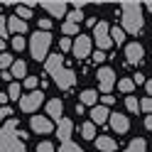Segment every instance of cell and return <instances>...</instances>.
<instances>
[{
  "mask_svg": "<svg viewBox=\"0 0 152 152\" xmlns=\"http://www.w3.org/2000/svg\"><path fill=\"white\" fill-rule=\"evenodd\" d=\"M12 49H17V52H22V49H25V39H22V34L12 39Z\"/></svg>",
  "mask_w": 152,
  "mask_h": 152,
  "instance_id": "1f68e13d",
  "label": "cell"
},
{
  "mask_svg": "<svg viewBox=\"0 0 152 152\" xmlns=\"http://www.w3.org/2000/svg\"><path fill=\"white\" fill-rule=\"evenodd\" d=\"M7 30H10L15 37H20V34H25L27 32V22L22 20V17H7Z\"/></svg>",
  "mask_w": 152,
  "mask_h": 152,
  "instance_id": "5bb4252c",
  "label": "cell"
},
{
  "mask_svg": "<svg viewBox=\"0 0 152 152\" xmlns=\"http://www.w3.org/2000/svg\"><path fill=\"white\" fill-rule=\"evenodd\" d=\"M96 147H98V152H115V150H118L115 140H113V137H106V135L96 137Z\"/></svg>",
  "mask_w": 152,
  "mask_h": 152,
  "instance_id": "9a60e30c",
  "label": "cell"
},
{
  "mask_svg": "<svg viewBox=\"0 0 152 152\" xmlns=\"http://www.w3.org/2000/svg\"><path fill=\"white\" fill-rule=\"evenodd\" d=\"M32 130H34V132H39V135H49V132L54 130V125H52V118L34 115V118H32Z\"/></svg>",
  "mask_w": 152,
  "mask_h": 152,
  "instance_id": "30bf717a",
  "label": "cell"
},
{
  "mask_svg": "<svg viewBox=\"0 0 152 152\" xmlns=\"http://www.w3.org/2000/svg\"><path fill=\"white\" fill-rule=\"evenodd\" d=\"M74 56L76 59H86V56L91 54V37H86V34H79L74 39Z\"/></svg>",
  "mask_w": 152,
  "mask_h": 152,
  "instance_id": "52a82bcc",
  "label": "cell"
},
{
  "mask_svg": "<svg viewBox=\"0 0 152 152\" xmlns=\"http://www.w3.org/2000/svg\"><path fill=\"white\" fill-rule=\"evenodd\" d=\"M118 88H120L123 93H130L132 88H135V81H132V79H120V81H118Z\"/></svg>",
  "mask_w": 152,
  "mask_h": 152,
  "instance_id": "44dd1931",
  "label": "cell"
},
{
  "mask_svg": "<svg viewBox=\"0 0 152 152\" xmlns=\"http://www.w3.org/2000/svg\"><path fill=\"white\" fill-rule=\"evenodd\" d=\"M96 79H98V83H101L103 96H108V93H110V88L115 86V71H113L110 66H101V69H98V74H96Z\"/></svg>",
  "mask_w": 152,
  "mask_h": 152,
  "instance_id": "8992f818",
  "label": "cell"
},
{
  "mask_svg": "<svg viewBox=\"0 0 152 152\" xmlns=\"http://www.w3.org/2000/svg\"><path fill=\"white\" fill-rule=\"evenodd\" d=\"M142 56H145V49H142L140 42H132V44L125 47V59H128L130 64H140Z\"/></svg>",
  "mask_w": 152,
  "mask_h": 152,
  "instance_id": "9c48e42d",
  "label": "cell"
},
{
  "mask_svg": "<svg viewBox=\"0 0 152 152\" xmlns=\"http://www.w3.org/2000/svg\"><path fill=\"white\" fill-rule=\"evenodd\" d=\"M49 27H52V20H39V30L49 32Z\"/></svg>",
  "mask_w": 152,
  "mask_h": 152,
  "instance_id": "74e56055",
  "label": "cell"
},
{
  "mask_svg": "<svg viewBox=\"0 0 152 152\" xmlns=\"http://www.w3.org/2000/svg\"><path fill=\"white\" fill-rule=\"evenodd\" d=\"M17 17L30 20V17H32V7H30V5H17Z\"/></svg>",
  "mask_w": 152,
  "mask_h": 152,
  "instance_id": "7402d4cb",
  "label": "cell"
},
{
  "mask_svg": "<svg viewBox=\"0 0 152 152\" xmlns=\"http://www.w3.org/2000/svg\"><path fill=\"white\" fill-rule=\"evenodd\" d=\"M49 44H52V34L49 32H34L32 34V39H30V52H32V56L37 61H47L49 56H47V52H49Z\"/></svg>",
  "mask_w": 152,
  "mask_h": 152,
  "instance_id": "277c9868",
  "label": "cell"
},
{
  "mask_svg": "<svg viewBox=\"0 0 152 152\" xmlns=\"http://www.w3.org/2000/svg\"><path fill=\"white\" fill-rule=\"evenodd\" d=\"M145 88H147V93H150V98H152V81H147V83H145Z\"/></svg>",
  "mask_w": 152,
  "mask_h": 152,
  "instance_id": "b9f144b4",
  "label": "cell"
},
{
  "mask_svg": "<svg viewBox=\"0 0 152 152\" xmlns=\"http://www.w3.org/2000/svg\"><path fill=\"white\" fill-rule=\"evenodd\" d=\"M5 34H7V17L0 15V37L5 39Z\"/></svg>",
  "mask_w": 152,
  "mask_h": 152,
  "instance_id": "836d02e7",
  "label": "cell"
},
{
  "mask_svg": "<svg viewBox=\"0 0 152 152\" xmlns=\"http://www.w3.org/2000/svg\"><path fill=\"white\" fill-rule=\"evenodd\" d=\"M125 108H128L130 113H137V110H140V103H137V98L128 96V98H125Z\"/></svg>",
  "mask_w": 152,
  "mask_h": 152,
  "instance_id": "d4e9b609",
  "label": "cell"
},
{
  "mask_svg": "<svg viewBox=\"0 0 152 152\" xmlns=\"http://www.w3.org/2000/svg\"><path fill=\"white\" fill-rule=\"evenodd\" d=\"M61 32H64V34H76V32H79V25H74V22H64V25H61Z\"/></svg>",
  "mask_w": 152,
  "mask_h": 152,
  "instance_id": "83f0119b",
  "label": "cell"
},
{
  "mask_svg": "<svg viewBox=\"0 0 152 152\" xmlns=\"http://www.w3.org/2000/svg\"><path fill=\"white\" fill-rule=\"evenodd\" d=\"M3 47H5V39H3V37H0V49H3Z\"/></svg>",
  "mask_w": 152,
  "mask_h": 152,
  "instance_id": "7bdbcfd3",
  "label": "cell"
},
{
  "mask_svg": "<svg viewBox=\"0 0 152 152\" xmlns=\"http://www.w3.org/2000/svg\"><path fill=\"white\" fill-rule=\"evenodd\" d=\"M47 115L54 118V120L64 118V103H61V98H52L49 103H47Z\"/></svg>",
  "mask_w": 152,
  "mask_h": 152,
  "instance_id": "7c38bea8",
  "label": "cell"
},
{
  "mask_svg": "<svg viewBox=\"0 0 152 152\" xmlns=\"http://www.w3.org/2000/svg\"><path fill=\"white\" fill-rule=\"evenodd\" d=\"M110 128L115 130V132H128L130 130L128 115H123V113H113V115H110Z\"/></svg>",
  "mask_w": 152,
  "mask_h": 152,
  "instance_id": "8fae6325",
  "label": "cell"
},
{
  "mask_svg": "<svg viewBox=\"0 0 152 152\" xmlns=\"http://www.w3.org/2000/svg\"><path fill=\"white\" fill-rule=\"evenodd\" d=\"M10 115H12V110L7 108V106H3V108H0V120H3V118H10Z\"/></svg>",
  "mask_w": 152,
  "mask_h": 152,
  "instance_id": "d590c367",
  "label": "cell"
},
{
  "mask_svg": "<svg viewBox=\"0 0 152 152\" xmlns=\"http://www.w3.org/2000/svg\"><path fill=\"white\" fill-rule=\"evenodd\" d=\"M59 152H83V150L69 140V142H61V145H59Z\"/></svg>",
  "mask_w": 152,
  "mask_h": 152,
  "instance_id": "603a6c76",
  "label": "cell"
},
{
  "mask_svg": "<svg viewBox=\"0 0 152 152\" xmlns=\"http://www.w3.org/2000/svg\"><path fill=\"white\" fill-rule=\"evenodd\" d=\"M132 79H135V83H142V81H145V76H142V74H137V76H132ZM147 83V81H145Z\"/></svg>",
  "mask_w": 152,
  "mask_h": 152,
  "instance_id": "60d3db41",
  "label": "cell"
},
{
  "mask_svg": "<svg viewBox=\"0 0 152 152\" xmlns=\"http://www.w3.org/2000/svg\"><path fill=\"white\" fill-rule=\"evenodd\" d=\"M59 47H61V52H69V49H74V42L71 39H59Z\"/></svg>",
  "mask_w": 152,
  "mask_h": 152,
  "instance_id": "e575fe53",
  "label": "cell"
},
{
  "mask_svg": "<svg viewBox=\"0 0 152 152\" xmlns=\"http://www.w3.org/2000/svg\"><path fill=\"white\" fill-rule=\"evenodd\" d=\"M81 135L86 140H96V123H83L81 125Z\"/></svg>",
  "mask_w": 152,
  "mask_h": 152,
  "instance_id": "ffe728a7",
  "label": "cell"
},
{
  "mask_svg": "<svg viewBox=\"0 0 152 152\" xmlns=\"http://www.w3.org/2000/svg\"><path fill=\"white\" fill-rule=\"evenodd\" d=\"M42 7L54 17H64L66 15V5L64 3H42Z\"/></svg>",
  "mask_w": 152,
  "mask_h": 152,
  "instance_id": "e0dca14e",
  "label": "cell"
},
{
  "mask_svg": "<svg viewBox=\"0 0 152 152\" xmlns=\"http://www.w3.org/2000/svg\"><path fill=\"white\" fill-rule=\"evenodd\" d=\"M25 74H27V64L22 59H15V64H12V79H22Z\"/></svg>",
  "mask_w": 152,
  "mask_h": 152,
  "instance_id": "d6986e66",
  "label": "cell"
},
{
  "mask_svg": "<svg viewBox=\"0 0 152 152\" xmlns=\"http://www.w3.org/2000/svg\"><path fill=\"white\" fill-rule=\"evenodd\" d=\"M71 132H74V123L69 118H61L59 125H56V137H61V142H69Z\"/></svg>",
  "mask_w": 152,
  "mask_h": 152,
  "instance_id": "4fadbf2b",
  "label": "cell"
},
{
  "mask_svg": "<svg viewBox=\"0 0 152 152\" xmlns=\"http://www.w3.org/2000/svg\"><path fill=\"white\" fill-rule=\"evenodd\" d=\"M79 20H83V15H81V7H76V10H71L69 15H66V22H74V25H79Z\"/></svg>",
  "mask_w": 152,
  "mask_h": 152,
  "instance_id": "cb8c5ba5",
  "label": "cell"
},
{
  "mask_svg": "<svg viewBox=\"0 0 152 152\" xmlns=\"http://www.w3.org/2000/svg\"><path fill=\"white\" fill-rule=\"evenodd\" d=\"M91 118H93V123H106V120H110V113H108V108L101 103V106L91 108Z\"/></svg>",
  "mask_w": 152,
  "mask_h": 152,
  "instance_id": "2e32d148",
  "label": "cell"
},
{
  "mask_svg": "<svg viewBox=\"0 0 152 152\" xmlns=\"http://www.w3.org/2000/svg\"><path fill=\"white\" fill-rule=\"evenodd\" d=\"M7 101H10V96H7V93H0V103H3V106H5Z\"/></svg>",
  "mask_w": 152,
  "mask_h": 152,
  "instance_id": "ab89813d",
  "label": "cell"
},
{
  "mask_svg": "<svg viewBox=\"0 0 152 152\" xmlns=\"http://www.w3.org/2000/svg\"><path fill=\"white\" fill-rule=\"evenodd\" d=\"M47 71L54 76V83H56L61 91L71 88L74 83H76V74L61 64V54H52L49 59H47Z\"/></svg>",
  "mask_w": 152,
  "mask_h": 152,
  "instance_id": "6da1fadb",
  "label": "cell"
},
{
  "mask_svg": "<svg viewBox=\"0 0 152 152\" xmlns=\"http://www.w3.org/2000/svg\"><path fill=\"white\" fill-rule=\"evenodd\" d=\"M93 42L98 44V52H106L113 47V37H110V27L106 22H98L93 27Z\"/></svg>",
  "mask_w": 152,
  "mask_h": 152,
  "instance_id": "5b68a950",
  "label": "cell"
},
{
  "mask_svg": "<svg viewBox=\"0 0 152 152\" xmlns=\"http://www.w3.org/2000/svg\"><path fill=\"white\" fill-rule=\"evenodd\" d=\"M15 128H17V123L7 120V125L3 128V135H0V152H25V147L17 140L20 135H15Z\"/></svg>",
  "mask_w": 152,
  "mask_h": 152,
  "instance_id": "3957f363",
  "label": "cell"
},
{
  "mask_svg": "<svg viewBox=\"0 0 152 152\" xmlns=\"http://www.w3.org/2000/svg\"><path fill=\"white\" fill-rule=\"evenodd\" d=\"M101 101H103V106H106V108H108V106H113V103H115V98H113L110 93H108V96H103Z\"/></svg>",
  "mask_w": 152,
  "mask_h": 152,
  "instance_id": "8d00e7d4",
  "label": "cell"
},
{
  "mask_svg": "<svg viewBox=\"0 0 152 152\" xmlns=\"http://www.w3.org/2000/svg\"><path fill=\"white\" fill-rule=\"evenodd\" d=\"M110 37H113V42H123V39H125V30H120V27H113V30H110Z\"/></svg>",
  "mask_w": 152,
  "mask_h": 152,
  "instance_id": "484cf974",
  "label": "cell"
},
{
  "mask_svg": "<svg viewBox=\"0 0 152 152\" xmlns=\"http://www.w3.org/2000/svg\"><path fill=\"white\" fill-rule=\"evenodd\" d=\"M20 93H22L20 83H17V81H12V83H10V88H7V96H10V98H20Z\"/></svg>",
  "mask_w": 152,
  "mask_h": 152,
  "instance_id": "4316f807",
  "label": "cell"
},
{
  "mask_svg": "<svg viewBox=\"0 0 152 152\" xmlns=\"http://www.w3.org/2000/svg\"><path fill=\"white\" fill-rule=\"evenodd\" d=\"M145 128H147V130H152V115H147V118H145Z\"/></svg>",
  "mask_w": 152,
  "mask_h": 152,
  "instance_id": "f35d334b",
  "label": "cell"
},
{
  "mask_svg": "<svg viewBox=\"0 0 152 152\" xmlns=\"http://www.w3.org/2000/svg\"><path fill=\"white\" fill-rule=\"evenodd\" d=\"M140 108L147 113V115H152V98H142L140 101Z\"/></svg>",
  "mask_w": 152,
  "mask_h": 152,
  "instance_id": "4dcf8cb0",
  "label": "cell"
},
{
  "mask_svg": "<svg viewBox=\"0 0 152 152\" xmlns=\"http://www.w3.org/2000/svg\"><path fill=\"white\" fill-rule=\"evenodd\" d=\"M37 152H54V145L52 142H39V145H37Z\"/></svg>",
  "mask_w": 152,
  "mask_h": 152,
  "instance_id": "d6a6232c",
  "label": "cell"
},
{
  "mask_svg": "<svg viewBox=\"0 0 152 152\" xmlns=\"http://www.w3.org/2000/svg\"><path fill=\"white\" fill-rule=\"evenodd\" d=\"M39 106H42V91H30L25 98H20V108L25 113H32V110H37Z\"/></svg>",
  "mask_w": 152,
  "mask_h": 152,
  "instance_id": "ba28073f",
  "label": "cell"
},
{
  "mask_svg": "<svg viewBox=\"0 0 152 152\" xmlns=\"http://www.w3.org/2000/svg\"><path fill=\"white\" fill-rule=\"evenodd\" d=\"M37 83H39V81H37V76H27V79H25V88L37 91Z\"/></svg>",
  "mask_w": 152,
  "mask_h": 152,
  "instance_id": "f546056e",
  "label": "cell"
},
{
  "mask_svg": "<svg viewBox=\"0 0 152 152\" xmlns=\"http://www.w3.org/2000/svg\"><path fill=\"white\" fill-rule=\"evenodd\" d=\"M96 152H98V150H96Z\"/></svg>",
  "mask_w": 152,
  "mask_h": 152,
  "instance_id": "ee69618b",
  "label": "cell"
},
{
  "mask_svg": "<svg viewBox=\"0 0 152 152\" xmlns=\"http://www.w3.org/2000/svg\"><path fill=\"white\" fill-rule=\"evenodd\" d=\"M12 64H15V59L10 54H0V66H3V69H7V66L12 69Z\"/></svg>",
  "mask_w": 152,
  "mask_h": 152,
  "instance_id": "f1b7e54d",
  "label": "cell"
},
{
  "mask_svg": "<svg viewBox=\"0 0 152 152\" xmlns=\"http://www.w3.org/2000/svg\"><path fill=\"white\" fill-rule=\"evenodd\" d=\"M96 101H98V93L93 91V88H88V91L81 93V106H93V108H96Z\"/></svg>",
  "mask_w": 152,
  "mask_h": 152,
  "instance_id": "ac0fdd59",
  "label": "cell"
},
{
  "mask_svg": "<svg viewBox=\"0 0 152 152\" xmlns=\"http://www.w3.org/2000/svg\"><path fill=\"white\" fill-rule=\"evenodd\" d=\"M123 30L130 34L142 30V10L137 3H123Z\"/></svg>",
  "mask_w": 152,
  "mask_h": 152,
  "instance_id": "7a4b0ae2",
  "label": "cell"
}]
</instances>
